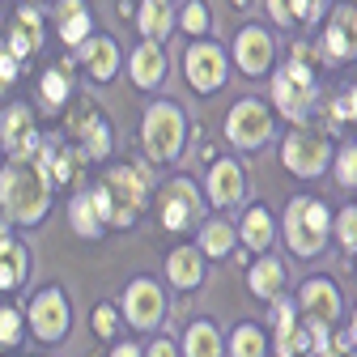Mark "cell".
<instances>
[{"mask_svg": "<svg viewBox=\"0 0 357 357\" xmlns=\"http://www.w3.org/2000/svg\"><path fill=\"white\" fill-rule=\"evenodd\" d=\"M68 217H73V230L77 234H85V238H98L102 234V217H98V208H94L89 196H77L73 208H68Z\"/></svg>", "mask_w": 357, "mask_h": 357, "instance_id": "d4e9b609", "label": "cell"}, {"mask_svg": "<svg viewBox=\"0 0 357 357\" xmlns=\"http://www.w3.org/2000/svg\"><path fill=\"white\" fill-rule=\"evenodd\" d=\"M340 243L357 251V208H344L340 213Z\"/></svg>", "mask_w": 357, "mask_h": 357, "instance_id": "e575fe53", "label": "cell"}, {"mask_svg": "<svg viewBox=\"0 0 357 357\" xmlns=\"http://www.w3.org/2000/svg\"><path fill=\"white\" fill-rule=\"evenodd\" d=\"M336 174H340V183H344V188L357 183V149H344V153L336 158Z\"/></svg>", "mask_w": 357, "mask_h": 357, "instance_id": "836d02e7", "label": "cell"}, {"mask_svg": "<svg viewBox=\"0 0 357 357\" xmlns=\"http://www.w3.org/2000/svg\"><path fill=\"white\" fill-rule=\"evenodd\" d=\"M178 145H183V115L170 102H158L145 111V149L153 162H174Z\"/></svg>", "mask_w": 357, "mask_h": 357, "instance_id": "3957f363", "label": "cell"}, {"mask_svg": "<svg viewBox=\"0 0 357 357\" xmlns=\"http://www.w3.org/2000/svg\"><path fill=\"white\" fill-rule=\"evenodd\" d=\"M162 310H166V302H162V289L153 281L141 277V281L128 285V294H123V315H128L132 328H153L162 319Z\"/></svg>", "mask_w": 357, "mask_h": 357, "instance_id": "8992f818", "label": "cell"}, {"mask_svg": "<svg viewBox=\"0 0 357 357\" xmlns=\"http://www.w3.org/2000/svg\"><path fill=\"white\" fill-rule=\"evenodd\" d=\"M273 137V123H268V111L259 102H238L230 111V141L243 145V149H255Z\"/></svg>", "mask_w": 357, "mask_h": 357, "instance_id": "ba28073f", "label": "cell"}, {"mask_svg": "<svg viewBox=\"0 0 357 357\" xmlns=\"http://www.w3.org/2000/svg\"><path fill=\"white\" fill-rule=\"evenodd\" d=\"M281 153H285V166L294 174H319L328 166V141L310 137V132H289Z\"/></svg>", "mask_w": 357, "mask_h": 357, "instance_id": "52a82bcc", "label": "cell"}, {"mask_svg": "<svg viewBox=\"0 0 357 357\" xmlns=\"http://www.w3.org/2000/svg\"><path fill=\"white\" fill-rule=\"evenodd\" d=\"M234 357H264V336H259V328L255 324H243L238 332H234Z\"/></svg>", "mask_w": 357, "mask_h": 357, "instance_id": "f1b7e54d", "label": "cell"}, {"mask_svg": "<svg viewBox=\"0 0 357 357\" xmlns=\"http://www.w3.org/2000/svg\"><path fill=\"white\" fill-rule=\"evenodd\" d=\"M196 213H200L196 188L188 183V178H174V183L166 188V200H162V221H166V230H183Z\"/></svg>", "mask_w": 357, "mask_h": 357, "instance_id": "7c38bea8", "label": "cell"}, {"mask_svg": "<svg viewBox=\"0 0 357 357\" xmlns=\"http://www.w3.org/2000/svg\"><path fill=\"white\" fill-rule=\"evenodd\" d=\"M273 94H277V107L298 123V119L306 115V107H310V68H306L302 60H294V64L277 77Z\"/></svg>", "mask_w": 357, "mask_h": 357, "instance_id": "5b68a950", "label": "cell"}, {"mask_svg": "<svg viewBox=\"0 0 357 357\" xmlns=\"http://www.w3.org/2000/svg\"><path fill=\"white\" fill-rule=\"evenodd\" d=\"M285 238L298 255H319L328 243V208L319 200H294L285 208Z\"/></svg>", "mask_w": 357, "mask_h": 357, "instance_id": "7a4b0ae2", "label": "cell"}, {"mask_svg": "<svg viewBox=\"0 0 357 357\" xmlns=\"http://www.w3.org/2000/svg\"><path fill=\"white\" fill-rule=\"evenodd\" d=\"M353 340H357V315H353Z\"/></svg>", "mask_w": 357, "mask_h": 357, "instance_id": "7bdbcfd3", "label": "cell"}, {"mask_svg": "<svg viewBox=\"0 0 357 357\" xmlns=\"http://www.w3.org/2000/svg\"><path fill=\"white\" fill-rule=\"evenodd\" d=\"M107 192H111V200H123L128 208H141V200H145V183L132 166H111L107 170Z\"/></svg>", "mask_w": 357, "mask_h": 357, "instance_id": "2e32d148", "label": "cell"}, {"mask_svg": "<svg viewBox=\"0 0 357 357\" xmlns=\"http://www.w3.org/2000/svg\"><path fill=\"white\" fill-rule=\"evenodd\" d=\"M30 328H34L38 340H60L68 332V302H64V294L56 285L43 289L34 298V306H30Z\"/></svg>", "mask_w": 357, "mask_h": 357, "instance_id": "277c9868", "label": "cell"}, {"mask_svg": "<svg viewBox=\"0 0 357 357\" xmlns=\"http://www.w3.org/2000/svg\"><path fill=\"white\" fill-rule=\"evenodd\" d=\"M243 238L251 251H264L268 243H273V217H268L264 208H251L247 221H243Z\"/></svg>", "mask_w": 357, "mask_h": 357, "instance_id": "4316f807", "label": "cell"}, {"mask_svg": "<svg viewBox=\"0 0 357 357\" xmlns=\"http://www.w3.org/2000/svg\"><path fill=\"white\" fill-rule=\"evenodd\" d=\"M234 56H238V68L243 73H264L268 60H273V38H268L264 30H243Z\"/></svg>", "mask_w": 357, "mask_h": 357, "instance_id": "5bb4252c", "label": "cell"}, {"mask_svg": "<svg viewBox=\"0 0 357 357\" xmlns=\"http://www.w3.org/2000/svg\"><path fill=\"white\" fill-rule=\"evenodd\" d=\"M0 204H5V213L13 221H22V226L43 221V213H47V204H52L47 170H43L38 162H30V158L9 162L5 170H0Z\"/></svg>", "mask_w": 357, "mask_h": 357, "instance_id": "6da1fadb", "label": "cell"}, {"mask_svg": "<svg viewBox=\"0 0 357 357\" xmlns=\"http://www.w3.org/2000/svg\"><path fill=\"white\" fill-rule=\"evenodd\" d=\"M81 60H85V68H89V77H94V81H111L119 73V52H115L111 38H85Z\"/></svg>", "mask_w": 357, "mask_h": 357, "instance_id": "9a60e30c", "label": "cell"}, {"mask_svg": "<svg viewBox=\"0 0 357 357\" xmlns=\"http://www.w3.org/2000/svg\"><path fill=\"white\" fill-rule=\"evenodd\" d=\"M234 247V230L226 226V221H208L204 226V251L208 255H226Z\"/></svg>", "mask_w": 357, "mask_h": 357, "instance_id": "83f0119b", "label": "cell"}, {"mask_svg": "<svg viewBox=\"0 0 357 357\" xmlns=\"http://www.w3.org/2000/svg\"><path fill=\"white\" fill-rule=\"evenodd\" d=\"M277 328H281V336H277V349H281V357H294V353H302L310 340H306V332L302 328H294V310L281 302L277 306Z\"/></svg>", "mask_w": 357, "mask_h": 357, "instance_id": "7402d4cb", "label": "cell"}, {"mask_svg": "<svg viewBox=\"0 0 357 357\" xmlns=\"http://www.w3.org/2000/svg\"><path fill=\"white\" fill-rule=\"evenodd\" d=\"M43 47V22H38V13H17V26H13V34H9V52L17 56V60H26V56H34Z\"/></svg>", "mask_w": 357, "mask_h": 357, "instance_id": "ac0fdd59", "label": "cell"}, {"mask_svg": "<svg viewBox=\"0 0 357 357\" xmlns=\"http://www.w3.org/2000/svg\"><path fill=\"white\" fill-rule=\"evenodd\" d=\"M208 200L221 204V208L234 204V200H243V170L234 162H217L208 170Z\"/></svg>", "mask_w": 357, "mask_h": 357, "instance_id": "4fadbf2b", "label": "cell"}, {"mask_svg": "<svg viewBox=\"0 0 357 357\" xmlns=\"http://www.w3.org/2000/svg\"><path fill=\"white\" fill-rule=\"evenodd\" d=\"M183 73H188V81L200 89V94H208V89H217L221 81H226V56H221L217 47H192L188 56H183Z\"/></svg>", "mask_w": 357, "mask_h": 357, "instance_id": "9c48e42d", "label": "cell"}, {"mask_svg": "<svg viewBox=\"0 0 357 357\" xmlns=\"http://www.w3.org/2000/svg\"><path fill=\"white\" fill-rule=\"evenodd\" d=\"M17 73H22V60H17V56H13L9 47H0V81L9 85V81H13Z\"/></svg>", "mask_w": 357, "mask_h": 357, "instance_id": "d590c367", "label": "cell"}, {"mask_svg": "<svg viewBox=\"0 0 357 357\" xmlns=\"http://www.w3.org/2000/svg\"><path fill=\"white\" fill-rule=\"evenodd\" d=\"M170 281L174 285H183V289H192V285H200V277H204V264H200V255L192 251V247H178L174 255H170Z\"/></svg>", "mask_w": 357, "mask_h": 357, "instance_id": "ffe728a7", "label": "cell"}, {"mask_svg": "<svg viewBox=\"0 0 357 357\" xmlns=\"http://www.w3.org/2000/svg\"><path fill=\"white\" fill-rule=\"evenodd\" d=\"M302 310L310 328H332L340 315V294L332 281H306L302 285Z\"/></svg>", "mask_w": 357, "mask_h": 357, "instance_id": "30bf717a", "label": "cell"}, {"mask_svg": "<svg viewBox=\"0 0 357 357\" xmlns=\"http://www.w3.org/2000/svg\"><path fill=\"white\" fill-rule=\"evenodd\" d=\"M22 277H17V268L9 264V259H0V289H13Z\"/></svg>", "mask_w": 357, "mask_h": 357, "instance_id": "f35d334b", "label": "cell"}, {"mask_svg": "<svg viewBox=\"0 0 357 357\" xmlns=\"http://www.w3.org/2000/svg\"><path fill=\"white\" fill-rule=\"evenodd\" d=\"M56 22H60V38L73 43V47L89 38V9L81 5V0H60V5H56Z\"/></svg>", "mask_w": 357, "mask_h": 357, "instance_id": "e0dca14e", "label": "cell"}, {"mask_svg": "<svg viewBox=\"0 0 357 357\" xmlns=\"http://www.w3.org/2000/svg\"><path fill=\"white\" fill-rule=\"evenodd\" d=\"M234 5H247V0H234Z\"/></svg>", "mask_w": 357, "mask_h": 357, "instance_id": "ee69618b", "label": "cell"}, {"mask_svg": "<svg viewBox=\"0 0 357 357\" xmlns=\"http://www.w3.org/2000/svg\"><path fill=\"white\" fill-rule=\"evenodd\" d=\"M111 357H141V349H137V344H119Z\"/></svg>", "mask_w": 357, "mask_h": 357, "instance_id": "60d3db41", "label": "cell"}, {"mask_svg": "<svg viewBox=\"0 0 357 357\" xmlns=\"http://www.w3.org/2000/svg\"><path fill=\"white\" fill-rule=\"evenodd\" d=\"M22 340V315L13 306H0V344H17Z\"/></svg>", "mask_w": 357, "mask_h": 357, "instance_id": "1f68e13d", "label": "cell"}, {"mask_svg": "<svg viewBox=\"0 0 357 357\" xmlns=\"http://www.w3.org/2000/svg\"><path fill=\"white\" fill-rule=\"evenodd\" d=\"M141 30L153 43H162L170 34V9H166V0H145V5H141Z\"/></svg>", "mask_w": 357, "mask_h": 357, "instance_id": "484cf974", "label": "cell"}, {"mask_svg": "<svg viewBox=\"0 0 357 357\" xmlns=\"http://www.w3.org/2000/svg\"><path fill=\"white\" fill-rule=\"evenodd\" d=\"M183 349H188V357H221V336L213 332V324H192Z\"/></svg>", "mask_w": 357, "mask_h": 357, "instance_id": "cb8c5ba5", "label": "cell"}, {"mask_svg": "<svg viewBox=\"0 0 357 357\" xmlns=\"http://www.w3.org/2000/svg\"><path fill=\"white\" fill-rule=\"evenodd\" d=\"M77 132L85 137V149H89V158H107L111 153V132H107V123L89 111V115H77Z\"/></svg>", "mask_w": 357, "mask_h": 357, "instance_id": "44dd1931", "label": "cell"}, {"mask_svg": "<svg viewBox=\"0 0 357 357\" xmlns=\"http://www.w3.org/2000/svg\"><path fill=\"white\" fill-rule=\"evenodd\" d=\"M306 9H310V0H268V13H273L281 26L306 22Z\"/></svg>", "mask_w": 357, "mask_h": 357, "instance_id": "f546056e", "label": "cell"}, {"mask_svg": "<svg viewBox=\"0 0 357 357\" xmlns=\"http://www.w3.org/2000/svg\"><path fill=\"white\" fill-rule=\"evenodd\" d=\"M5 238H9V234H5V221H0V243H5Z\"/></svg>", "mask_w": 357, "mask_h": 357, "instance_id": "b9f144b4", "label": "cell"}, {"mask_svg": "<svg viewBox=\"0 0 357 357\" xmlns=\"http://www.w3.org/2000/svg\"><path fill=\"white\" fill-rule=\"evenodd\" d=\"M68 98V81H64V73H43V102L47 107H60Z\"/></svg>", "mask_w": 357, "mask_h": 357, "instance_id": "4dcf8cb0", "label": "cell"}, {"mask_svg": "<svg viewBox=\"0 0 357 357\" xmlns=\"http://www.w3.org/2000/svg\"><path fill=\"white\" fill-rule=\"evenodd\" d=\"M183 30H192V34H204L208 30V9L200 5V0H192V5L183 9Z\"/></svg>", "mask_w": 357, "mask_h": 357, "instance_id": "d6a6232c", "label": "cell"}, {"mask_svg": "<svg viewBox=\"0 0 357 357\" xmlns=\"http://www.w3.org/2000/svg\"><path fill=\"white\" fill-rule=\"evenodd\" d=\"M247 281H251V294L277 298V294H281V264H277V259H259L251 273H247Z\"/></svg>", "mask_w": 357, "mask_h": 357, "instance_id": "603a6c76", "label": "cell"}, {"mask_svg": "<svg viewBox=\"0 0 357 357\" xmlns=\"http://www.w3.org/2000/svg\"><path fill=\"white\" fill-rule=\"evenodd\" d=\"M94 332L98 336H111L115 332V306H98L94 310Z\"/></svg>", "mask_w": 357, "mask_h": 357, "instance_id": "8d00e7d4", "label": "cell"}, {"mask_svg": "<svg viewBox=\"0 0 357 357\" xmlns=\"http://www.w3.org/2000/svg\"><path fill=\"white\" fill-rule=\"evenodd\" d=\"M332 115H336V119H349V115H357V89H353L349 98H340V102L332 107Z\"/></svg>", "mask_w": 357, "mask_h": 357, "instance_id": "74e56055", "label": "cell"}, {"mask_svg": "<svg viewBox=\"0 0 357 357\" xmlns=\"http://www.w3.org/2000/svg\"><path fill=\"white\" fill-rule=\"evenodd\" d=\"M149 357H174V344H170V340H158V344L149 349Z\"/></svg>", "mask_w": 357, "mask_h": 357, "instance_id": "ab89813d", "label": "cell"}, {"mask_svg": "<svg viewBox=\"0 0 357 357\" xmlns=\"http://www.w3.org/2000/svg\"><path fill=\"white\" fill-rule=\"evenodd\" d=\"M0 141H5V149L13 158H30L38 149V132H34V119L26 107H9L0 115Z\"/></svg>", "mask_w": 357, "mask_h": 357, "instance_id": "8fae6325", "label": "cell"}, {"mask_svg": "<svg viewBox=\"0 0 357 357\" xmlns=\"http://www.w3.org/2000/svg\"><path fill=\"white\" fill-rule=\"evenodd\" d=\"M162 77H166V60L158 52V43L149 38L145 47H137V56H132V81L137 85H158Z\"/></svg>", "mask_w": 357, "mask_h": 357, "instance_id": "d6986e66", "label": "cell"}]
</instances>
